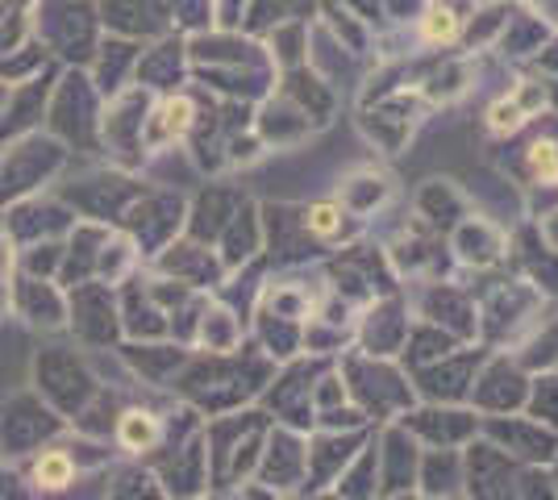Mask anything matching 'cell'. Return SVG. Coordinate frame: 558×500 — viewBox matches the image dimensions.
<instances>
[{"mask_svg":"<svg viewBox=\"0 0 558 500\" xmlns=\"http://www.w3.org/2000/svg\"><path fill=\"white\" fill-rule=\"evenodd\" d=\"M159 125L150 130V138H163V134H184L187 130V118H192V109H187V100H171L163 113H159Z\"/></svg>","mask_w":558,"mask_h":500,"instance_id":"cell-3","label":"cell"},{"mask_svg":"<svg viewBox=\"0 0 558 500\" xmlns=\"http://www.w3.org/2000/svg\"><path fill=\"white\" fill-rule=\"evenodd\" d=\"M155 417H146V413H130L125 422H121V442L130 447V451H138V447H150L155 442Z\"/></svg>","mask_w":558,"mask_h":500,"instance_id":"cell-2","label":"cell"},{"mask_svg":"<svg viewBox=\"0 0 558 500\" xmlns=\"http://www.w3.org/2000/svg\"><path fill=\"white\" fill-rule=\"evenodd\" d=\"M521 109L512 105V100H500V105H492V113H488V125L496 130V134H512L517 125H521Z\"/></svg>","mask_w":558,"mask_h":500,"instance_id":"cell-5","label":"cell"},{"mask_svg":"<svg viewBox=\"0 0 558 500\" xmlns=\"http://www.w3.org/2000/svg\"><path fill=\"white\" fill-rule=\"evenodd\" d=\"M421 29H425V38H429V42H450V38L459 34V17H454L450 9H434Z\"/></svg>","mask_w":558,"mask_h":500,"instance_id":"cell-4","label":"cell"},{"mask_svg":"<svg viewBox=\"0 0 558 500\" xmlns=\"http://www.w3.org/2000/svg\"><path fill=\"white\" fill-rule=\"evenodd\" d=\"M38 488H68L71 484V459L63 451H47L38 459Z\"/></svg>","mask_w":558,"mask_h":500,"instance_id":"cell-1","label":"cell"},{"mask_svg":"<svg viewBox=\"0 0 558 500\" xmlns=\"http://www.w3.org/2000/svg\"><path fill=\"white\" fill-rule=\"evenodd\" d=\"M308 230H313V234H333V230H338V209L317 205V209L308 214Z\"/></svg>","mask_w":558,"mask_h":500,"instance_id":"cell-7","label":"cell"},{"mask_svg":"<svg viewBox=\"0 0 558 500\" xmlns=\"http://www.w3.org/2000/svg\"><path fill=\"white\" fill-rule=\"evenodd\" d=\"M530 167H534L542 180H558V146L537 143L534 150H530Z\"/></svg>","mask_w":558,"mask_h":500,"instance_id":"cell-6","label":"cell"}]
</instances>
